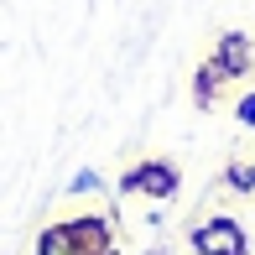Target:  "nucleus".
<instances>
[{"label": "nucleus", "mask_w": 255, "mask_h": 255, "mask_svg": "<svg viewBox=\"0 0 255 255\" xmlns=\"http://www.w3.org/2000/svg\"><path fill=\"white\" fill-rule=\"evenodd\" d=\"M193 250L198 255H245V229L235 219H208L203 229H193Z\"/></svg>", "instance_id": "obj_1"}, {"label": "nucleus", "mask_w": 255, "mask_h": 255, "mask_svg": "<svg viewBox=\"0 0 255 255\" xmlns=\"http://www.w3.org/2000/svg\"><path fill=\"white\" fill-rule=\"evenodd\" d=\"M214 63H219V73H224V78L250 73V63H255L250 37H245V31H224V37H219V47H214Z\"/></svg>", "instance_id": "obj_2"}, {"label": "nucleus", "mask_w": 255, "mask_h": 255, "mask_svg": "<svg viewBox=\"0 0 255 255\" xmlns=\"http://www.w3.org/2000/svg\"><path fill=\"white\" fill-rule=\"evenodd\" d=\"M120 188H141V193H151V198H172V193H177V167H172V161H146Z\"/></svg>", "instance_id": "obj_3"}, {"label": "nucleus", "mask_w": 255, "mask_h": 255, "mask_svg": "<svg viewBox=\"0 0 255 255\" xmlns=\"http://www.w3.org/2000/svg\"><path fill=\"white\" fill-rule=\"evenodd\" d=\"M229 182H235L240 193H250V188H255V167H245V161H235V167H229Z\"/></svg>", "instance_id": "obj_4"}, {"label": "nucleus", "mask_w": 255, "mask_h": 255, "mask_svg": "<svg viewBox=\"0 0 255 255\" xmlns=\"http://www.w3.org/2000/svg\"><path fill=\"white\" fill-rule=\"evenodd\" d=\"M94 188H99V177H94L89 167H84V172H73V182H68V193H94Z\"/></svg>", "instance_id": "obj_5"}, {"label": "nucleus", "mask_w": 255, "mask_h": 255, "mask_svg": "<svg viewBox=\"0 0 255 255\" xmlns=\"http://www.w3.org/2000/svg\"><path fill=\"white\" fill-rule=\"evenodd\" d=\"M240 120L255 125V94H250V99H240Z\"/></svg>", "instance_id": "obj_6"}]
</instances>
